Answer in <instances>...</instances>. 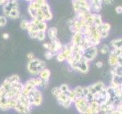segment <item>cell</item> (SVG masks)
Returning <instances> with one entry per match:
<instances>
[{
	"label": "cell",
	"mask_w": 122,
	"mask_h": 114,
	"mask_svg": "<svg viewBox=\"0 0 122 114\" xmlns=\"http://www.w3.org/2000/svg\"><path fill=\"white\" fill-rule=\"evenodd\" d=\"M44 69H46V62L39 59L35 58L28 62L27 70L33 75H39L40 71Z\"/></svg>",
	"instance_id": "obj_1"
},
{
	"label": "cell",
	"mask_w": 122,
	"mask_h": 114,
	"mask_svg": "<svg viewBox=\"0 0 122 114\" xmlns=\"http://www.w3.org/2000/svg\"><path fill=\"white\" fill-rule=\"evenodd\" d=\"M27 99L29 102L31 104V106L39 107L41 105L43 102V96H42V93L36 87L35 89H33L30 94L27 95Z\"/></svg>",
	"instance_id": "obj_2"
},
{
	"label": "cell",
	"mask_w": 122,
	"mask_h": 114,
	"mask_svg": "<svg viewBox=\"0 0 122 114\" xmlns=\"http://www.w3.org/2000/svg\"><path fill=\"white\" fill-rule=\"evenodd\" d=\"M74 102L75 104V107L77 109V110L82 114L85 113L88 110V109H89L90 103L88 102L84 97H81V98H76V100Z\"/></svg>",
	"instance_id": "obj_3"
},
{
	"label": "cell",
	"mask_w": 122,
	"mask_h": 114,
	"mask_svg": "<svg viewBox=\"0 0 122 114\" xmlns=\"http://www.w3.org/2000/svg\"><path fill=\"white\" fill-rule=\"evenodd\" d=\"M97 52H98V50L96 48V46H89V47H87L84 49L83 57L85 59L87 62L92 61L96 58V55H97Z\"/></svg>",
	"instance_id": "obj_4"
},
{
	"label": "cell",
	"mask_w": 122,
	"mask_h": 114,
	"mask_svg": "<svg viewBox=\"0 0 122 114\" xmlns=\"http://www.w3.org/2000/svg\"><path fill=\"white\" fill-rule=\"evenodd\" d=\"M14 8H18V2L17 0H8V2L3 5L4 16L8 17V13Z\"/></svg>",
	"instance_id": "obj_5"
},
{
	"label": "cell",
	"mask_w": 122,
	"mask_h": 114,
	"mask_svg": "<svg viewBox=\"0 0 122 114\" xmlns=\"http://www.w3.org/2000/svg\"><path fill=\"white\" fill-rule=\"evenodd\" d=\"M57 100L62 107H64L65 108H69L71 105V101L69 100L68 95L65 93H61V94L57 97Z\"/></svg>",
	"instance_id": "obj_6"
},
{
	"label": "cell",
	"mask_w": 122,
	"mask_h": 114,
	"mask_svg": "<svg viewBox=\"0 0 122 114\" xmlns=\"http://www.w3.org/2000/svg\"><path fill=\"white\" fill-rule=\"evenodd\" d=\"M36 87V86L35 85L34 82H33V79L30 78L29 79L28 81L24 84V88H23V91H22V94L25 96H27L30 94V92L33 90L35 89Z\"/></svg>",
	"instance_id": "obj_7"
},
{
	"label": "cell",
	"mask_w": 122,
	"mask_h": 114,
	"mask_svg": "<svg viewBox=\"0 0 122 114\" xmlns=\"http://www.w3.org/2000/svg\"><path fill=\"white\" fill-rule=\"evenodd\" d=\"M14 109L17 112L20 113V114H30V109H31L30 107L24 106V105L20 103L19 102H18V103L16 104V106L15 107Z\"/></svg>",
	"instance_id": "obj_8"
},
{
	"label": "cell",
	"mask_w": 122,
	"mask_h": 114,
	"mask_svg": "<svg viewBox=\"0 0 122 114\" xmlns=\"http://www.w3.org/2000/svg\"><path fill=\"white\" fill-rule=\"evenodd\" d=\"M83 40V35L81 32H76L74 33L72 37V41H71V44L73 45H81Z\"/></svg>",
	"instance_id": "obj_9"
},
{
	"label": "cell",
	"mask_w": 122,
	"mask_h": 114,
	"mask_svg": "<svg viewBox=\"0 0 122 114\" xmlns=\"http://www.w3.org/2000/svg\"><path fill=\"white\" fill-rule=\"evenodd\" d=\"M27 30L28 31V33H29V35H30V38H32V39H36L37 33L39 31L36 26H35V25H33V24L30 22V24H29Z\"/></svg>",
	"instance_id": "obj_10"
},
{
	"label": "cell",
	"mask_w": 122,
	"mask_h": 114,
	"mask_svg": "<svg viewBox=\"0 0 122 114\" xmlns=\"http://www.w3.org/2000/svg\"><path fill=\"white\" fill-rule=\"evenodd\" d=\"M41 9L43 11V13L46 16V21H49L52 18V14L51 11H50V7L48 5V3H46L45 5L41 6Z\"/></svg>",
	"instance_id": "obj_11"
},
{
	"label": "cell",
	"mask_w": 122,
	"mask_h": 114,
	"mask_svg": "<svg viewBox=\"0 0 122 114\" xmlns=\"http://www.w3.org/2000/svg\"><path fill=\"white\" fill-rule=\"evenodd\" d=\"M103 0H92L91 8L96 12H99L102 8V4Z\"/></svg>",
	"instance_id": "obj_12"
},
{
	"label": "cell",
	"mask_w": 122,
	"mask_h": 114,
	"mask_svg": "<svg viewBox=\"0 0 122 114\" xmlns=\"http://www.w3.org/2000/svg\"><path fill=\"white\" fill-rule=\"evenodd\" d=\"M47 34L50 40L56 39L58 35V29L56 27H51L47 30Z\"/></svg>",
	"instance_id": "obj_13"
},
{
	"label": "cell",
	"mask_w": 122,
	"mask_h": 114,
	"mask_svg": "<svg viewBox=\"0 0 122 114\" xmlns=\"http://www.w3.org/2000/svg\"><path fill=\"white\" fill-rule=\"evenodd\" d=\"M102 21L101 16L97 13L92 14V24H93V26L97 27H99L100 25H102Z\"/></svg>",
	"instance_id": "obj_14"
},
{
	"label": "cell",
	"mask_w": 122,
	"mask_h": 114,
	"mask_svg": "<svg viewBox=\"0 0 122 114\" xmlns=\"http://www.w3.org/2000/svg\"><path fill=\"white\" fill-rule=\"evenodd\" d=\"M50 75H51V73H50V71L48 69H43L40 72V74H39L40 78L42 80H48V81H49V79Z\"/></svg>",
	"instance_id": "obj_15"
},
{
	"label": "cell",
	"mask_w": 122,
	"mask_h": 114,
	"mask_svg": "<svg viewBox=\"0 0 122 114\" xmlns=\"http://www.w3.org/2000/svg\"><path fill=\"white\" fill-rule=\"evenodd\" d=\"M19 16H20V12L18 8H14V9H12L8 15V18H10L11 19H17L19 18Z\"/></svg>",
	"instance_id": "obj_16"
},
{
	"label": "cell",
	"mask_w": 122,
	"mask_h": 114,
	"mask_svg": "<svg viewBox=\"0 0 122 114\" xmlns=\"http://www.w3.org/2000/svg\"><path fill=\"white\" fill-rule=\"evenodd\" d=\"M5 81L8 82V83H16V82H20V78H19V76L18 75H11L10 76V77H8L5 80Z\"/></svg>",
	"instance_id": "obj_17"
},
{
	"label": "cell",
	"mask_w": 122,
	"mask_h": 114,
	"mask_svg": "<svg viewBox=\"0 0 122 114\" xmlns=\"http://www.w3.org/2000/svg\"><path fill=\"white\" fill-rule=\"evenodd\" d=\"M117 56L115 53L114 51H112L110 56H109V60H108L109 64L111 65H114L117 64Z\"/></svg>",
	"instance_id": "obj_18"
},
{
	"label": "cell",
	"mask_w": 122,
	"mask_h": 114,
	"mask_svg": "<svg viewBox=\"0 0 122 114\" xmlns=\"http://www.w3.org/2000/svg\"><path fill=\"white\" fill-rule=\"evenodd\" d=\"M36 27L39 31L46 32L47 31V24H46V22H39L38 24H36Z\"/></svg>",
	"instance_id": "obj_19"
},
{
	"label": "cell",
	"mask_w": 122,
	"mask_h": 114,
	"mask_svg": "<svg viewBox=\"0 0 122 114\" xmlns=\"http://www.w3.org/2000/svg\"><path fill=\"white\" fill-rule=\"evenodd\" d=\"M67 95H68L69 100L71 101V102H74V101L77 98L76 94H75V92H74V90H69V91L67 93Z\"/></svg>",
	"instance_id": "obj_20"
},
{
	"label": "cell",
	"mask_w": 122,
	"mask_h": 114,
	"mask_svg": "<svg viewBox=\"0 0 122 114\" xmlns=\"http://www.w3.org/2000/svg\"><path fill=\"white\" fill-rule=\"evenodd\" d=\"M29 24H30V22L26 19H23L21 22H20V27L22 30H27Z\"/></svg>",
	"instance_id": "obj_21"
},
{
	"label": "cell",
	"mask_w": 122,
	"mask_h": 114,
	"mask_svg": "<svg viewBox=\"0 0 122 114\" xmlns=\"http://www.w3.org/2000/svg\"><path fill=\"white\" fill-rule=\"evenodd\" d=\"M75 94H76L77 98H81V97H83V87L81 86H77V87H75L74 89Z\"/></svg>",
	"instance_id": "obj_22"
},
{
	"label": "cell",
	"mask_w": 122,
	"mask_h": 114,
	"mask_svg": "<svg viewBox=\"0 0 122 114\" xmlns=\"http://www.w3.org/2000/svg\"><path fill=\"white\" fill-rule=\"evenodd\" d=\"M60 88V90L62 93H65V94H67L68 91H69V87L68 84H62L59 87Z\"/></svg>",
	"instance_id": "obj_23"
},
{
	"label": "cell",
	"mask_w": 122,
	"mask_h": 114,
	"mask_svg": "<svg viewBox=\"0 0 122 114\" xmlns=\"http://www.w3.org/2000/svg\"><path fill=\"white\" fill-rule=\"evenodd\" d=\"M45 37H46V33L44 31H38V33H37V37H36L37 40L42 41L45 39Z\"/></svg>",
	"instance_id": "obj_24"
},
{
	"label": "cell",
	"mask_w": 122,
	"mask_h": 114,
	"mask_svg": "<svg viewBox=\"0 0 122 114\" xmlns=\"http://www.w3.org/2000/svg\"><path fill=\"white\" fill-rule=\"evenodd\" d=\"M52 94H53L55 97H56V98H57V97L61 93V90H60L59 87H54V88H53L52 91Z\"/></svg>",
	"instance_id": "obj_25"
},
{
	"label": "cell",
	"mask_w": 122,
	"mask_h": 114,
	"mask_svg": "<svg viewBox=\"0 0 122 114\" xmlns=\"http://www.w3.org/2000/svg\"><path fill=\"white\" fill-rule=\"evenodd\" d=\"M66 60V58L65 56V55L62 53V52L61 51L60 53H58V55H57V60L58 62H63Z\"/></svg>",
	"instance_id": "obj_26"
},
{
	"label": "cell",
	"mask_w": 122,
	"mask_h": 114,
	"mask_svg": "<svg viewBox=\"0 0 122 114\" xmlns=\"http://www.w3.org/2000/svg\"><path fill=\"white\" fill-rule=\"evenodd\" d=\"M45 58L46 59V60H51V59L53 58V56H55V54L52 53L51 51H49V50H47L46 53H45Z\"/></svg>",
	"instance_id": "obj_27"
},
{
	"label": "cell",
	"mask_w": 122,
	"mask_h": 114,
	"mask_svg": "<svg viewBox=\"0 0 122 114\" xmlns=\"http://www.w3.org/2000/svg\"><path fill=\"white\" fill-rule=\"evenodd\" d=\"M7 23V18L5 16H1L0 15V27H4Z\"/></svg>",
	"instance_id": "obj_28"
},
{
	"label": "cell",
	"mask_w": 122,
	"mask_h": 114,
	"mask_svg": "<svg viewBox=\"0 0 122 114\" xmlns=\"http://www.w3.org/2000/svg\"><path fill=\"white\" fill-rule=\"evenodd\" d=\"M108 51H109V48H108V46L107 45H106V44L103 45L102 46V48H101V49H100L101 53H102V54H106V53H108Z\"/></svg>",
	"instance_id": "obj_29"
},
{
	"label": "cell",
	"mask_w": 122,
	"mask_h": 114,
	"mask_svg": "<svg viewBox=\"0 0 122 114\" xmlns=\"http://www.w3.org/2000/svg\"><path fill=\"white\" fill-rule=\"evenodd\" d=\"M89 93H90V91H89L88 87H83V97H86L88 94H89Z\"/></svg>",
	"instance_id": "obj_30"
},
{
	"label": "cell",
	"mask_w": 122,
	"mask_h": 114,
	"mask_svg": "<svg viewBox=\"0 0 122 114\" xmlns=\"http://www.w3.org/2000/svg\"><path fill=\"white\" fill-rule=\"evenodd\" d=\"M27 59L29 60V61L33 60V59H35V56H34V54H33V53H29L27 54Z\"/></svg>",
	"instance_id": "obj_31"
},
{
	"label": "cell",
	"mask_w": 122,
	"mask_h": 114,
	"mask_svg": "<svg viewBox=\"0 0 122 114\" xmlns=\"http://www.w3.org/2000/svg\"><path fill=\"white\" fill-rule=\"evenodd\" d=\"M117 64L122 66V56H117Z\"/></svg>",
	"instance_id": "obj_32"
},
{
	"label": "cell",
	"mask_w": 122,
	"mask_h": 114,
	"mask_svg": "<svg viewBox=\"0 0 122 114\" xmlns=\"http://www.w3.org/2000/svg\"><path fill=\"white\" fill-rule=\"evenodd\" d=\"M115 11L117 14H121L122 13V6L121 5H118L115 8Z\"/></svg>",
	"instance_id": "obj_33"
},
{
	"label": "cell",
	"mask_w": 122,
	"mask_h": 114,
	"mask_svg": "<svg viewBox=\"0 0 122 114\" xmlns=\"http://www.w3.org/2000/svg\"><path fill=\"white\" fill-rule=\"evenodd\" d=\"M5 94V90L2 87V86H0V97H3Z\"/></svg>",
	"instance_id": "obj_34"
},
{
	"label": "cell",
	"mask_w": 122,
	"mask_h": 114,
	"mask_svg": "<svg viewBox=\"0 0 122 114\" xmlns=\"http://www.w3.org/2000/svg\"><path fill=\"white\" fill-rule=\"evenodd\" d=\"M8 37H9V34H8V33H4L3 34H2V38H3V39L7 40V39H8Z\"/></svg>",
	"instance_id": "obj_35"
},
{
	"label": "cell",
	"mask_w": 122,
	"mask_h": 114,
	"mask_svg": "<svg viewBox=\"0 0 122 114\" xmlns=\"http://www.w3.org/2000/svg\"><path fill=\"white\" fill-rule=\"evenodd\" d=\"M103 2L107 4V5H110V4H112L113 2H114V0H103Z\"/></svg>",
	"instance_id": "obj_36"
},
{
	"label": "cell",
	"mask_w": 122,
	"mask_h": 114,
	"mask_svg": "<svg viewBox=\"0 0 122 114\" xmlns=\"http://www.w3.org/2000/svg\"><path fill=\"white\" fill-rule=\"evenodd\" d=\"M102 65H103V63L101 61H99V62H96V66L99 67V68H101V67H102Z\"/></svg>",
	"instance_id": "obj_37"
},
{
	"label": "cell",
	"mask_w": 122,
	"mask_h": 114,
	"mask_svg": "<svg viewBox=\"0 0 122 114\" xmlns=\"http://www.w3.org/2000/svg\"><path fill=\"white\" fill-rule=\"evenodd\" d=\"M8 2V0H0V5H4Z\"/></svg>",
	"instance_id": "obj_38"
},
{
	"label": "cell",
	"mask_w": 122,
	"mask_h": 114,
	"mask_svg": "<svg viewBox=\"0 0 122 114\" xmlns=\"http://www.w3.org/2000/svg\"><path fill=\"white\" fill-rule=\"evenodd\" d=\"M43 46L44 48H46V49H49V43H44L43 44Z\"/></svg>",
	"instance_id": "obj_39"
},
{
	"label": "cell",
	"mask_w": 122,
	"mask_h": 114,
	"mask_svg": "<svg viewBox=\"0 0 122 114\" xmlns=\"http://www.w3.org/2000/svg\"><path fill=\"white\" fill-rule=\"evenodd\" d=\"M88 1H90V2H92V0H88Z\"/></svg>",
	"instance_id": "obj_40"
},
{
	"label": "cell",
	"mask_w": 122,
	"mask_h": 114,
	"mask_svg": "<svg viewBox=\"0 0 122 114\" xmlns=\"http://www.w3.org/2000/svg\"><path fill=\"white\" fill-rule=\"evenodd\" d=\"M1 98H2V97H0V100H1Z\"/></svg>",
	"instance_id": "obj_41"
}]
</instances>
